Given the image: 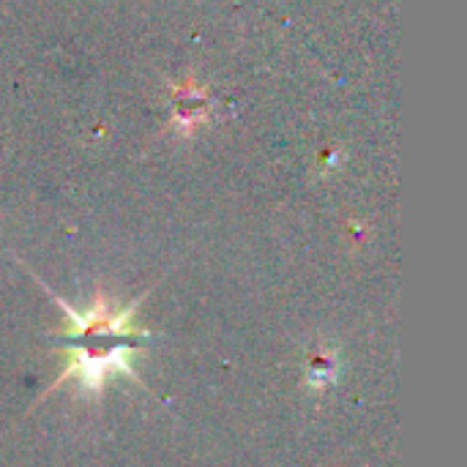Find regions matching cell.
Wrapping results in <instances>:
<instances>
[{
    "mask_svg": "<svg viewBox=\"0 0 467 467\" xmlns=\"http://www.w3.org/2000/svg\"><path fill=\"white\" fill-rule=\"evenodd\" d=\"M55 301L66 312V328L57 337V345L63 348L66 358L60 375L55 378V383H49L44 394L60 389L68 380H77L85 394L99 397L115 375L140 380L134 358L148 342V331L137 328L134 323L140 301L112 306L104 296H96V301L85 312L68 306L60 298Z\"/></svg>",
    "mask_w": 467,
    "mask_h": 467,
    "instance_id": "1",
    "label": "cell"
},
{
    "mask_svg": "<svg viewBox=\"0 0 467 467\" xmlns=\"http://www.w3.org/2000/svg\"><path fill=\"white\" fill-rule=\"evenodd\" d=\"M304 380H306V389L320 397L326 394L328 389H334L342 378V369H345V361H342V353L339 348H331V345H317L315 350L306 353V361H304Z\"/></svg>",
    "mask_w": 467,
    "mask_h": 467,
    "instance_id": "2",
    "label": "cell"
}]
</instances>
